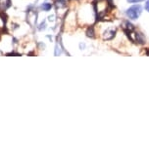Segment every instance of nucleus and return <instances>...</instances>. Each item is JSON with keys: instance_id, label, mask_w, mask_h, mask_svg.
<instances>
[{"instance_id": "nucleus-6", "label": "nucleus", "mask_w": 149, "mask_h": 149, "mask_svg": "<svg viewBox=\"0 0 149 149\" xmlns=\"http://www.w3.org/2000/svg\"><path fill=\"white\" fill-rule=\"evenodd\" d=\"M85 34L89 38H94L95 36H96V35H95V34H96V32H95V29L92 26H89L88 27V29H86Z\"/></svg>"}, {"instance_id": "nucleus-10", "label": "nucleus", "mask_w": 149, "mask_h": 149, "mask_svg": "<svg viewBox=\"0 0 149 149\" xmlns=\"http://www.w3.org/2000/svg\"><path fill=\"white\" fill-rule=\"evenodd\" d=\"M48 21L49 22H54L55 21V15H50L48 17Z\"/></svg>"}, {"instance_id": "nucleus-4", "label": "nucleus", "mask_w": 149, "mask_h": 149, "mask_svg": "<svg viewBox=\"0 0 149 149\" xmlns=\"http://www.w3.org/2000/svg\"><path fill=\"white\" fill-rule=\"evenodd\" d=\"M54 5L57 10L65 9L67 5H68V0H55Z\"/></svg>"}, {"instance_id": "nucleus-11", "label": "nucleus", "mask_w": 149, "mask_h": 149, "mask_svg": "<svg viewBox=\"0 0 149 149\" xmlns=\"http://www.w3.org/2000/svg\"><path fill=\"white\" fill-rule=\"evenodd\" d=\"M144 8H145V10H146V11H148V12H149V0H147V1H146Z\"/></svg>"}, {"instance_id": "nucleus-3", "label": "nucleus", "mask_w": 149, "mask_h": 149, "mask_svg": "<svg viewBox=\"0 0 149 149\" xmlns=\"http://www.w3.org/2000/svg\"><path fill=\"white\" fill-rule=\"evenodd\" d=\"M12 6V0H0V13H5Z\"/></svg>"}, {"instance_id": "nucleus-5", "label": "nucleus", "mask_w": 149, "mask_h": 149, "mask_svg": "<svg viewBox=\"0 0 149 149\" xmlns=\"http://www.w3.org/2000/svg\"><path fill=\"white\" fill-rule=\"evenodd\" d=\"M124 30H125L126 33H130L131 31H133L134 30V26L133 24H131L129 21H125L124 22V26H123Z\"/></svg>"}, {"instance_id": "nucleus-12", "label": "nucleus", "mask_w": 149, "mask_h": 149, "mask_svg": "<svg viewBox=\"0 0 149 149\" xmlns=\"http://www.w3.org/2000/svg\"><path fill=\"white\" fill-rule=\"evenodd\" d=\"M7 56H21V54H18V53H9V54H7Z\"/></svg>"}, {"instance_id": "nucleus-14", "label": "nucleus", "mask_w": 149, "mask_h": 149, "mask_svg": "<svg viewBox=\"0 0 149 149\" xmlns=\"http://www.w3.org/2000/svg\"><path fill=\"white\" fill-rule=\"evenodd\" d=\"M95 1H99V0H95Z\"/></svg>"}, {"instance_id": "nucleus-1", "label": "nucleus", "mask_w": 149, "mask_h": 149, "mask_svg": "<svg viewBox=\"0 0 149 149\" xmlns=\"http://www.w3.org/2000/svg\"><path fill=\"white\" fill-rule=\"evenodd\" d=\"M142 12V8L140 5H134V6H131V8H129L126 10V16H128L129 19H137L138 17L140 16V14Z\"/></svg>"}, {"instance_id": "nucleus-7", "label": "nucleus", "mask_w": 149, "mask_h": 149, "mask_svg": "<svg viewBox=\"0 0 149 149\" xmlns=\"http://www.w3.org/2000/svg\"><path fill=\"white\" fill-rule=\"evenodd\" d=\"M40 8H41L42 11H44V12H48V11L51 10L52 4L51 3H48V2H44V3H42Z\"/></svg>"}, {"instance_id": "nucleus-13", "label": "nucleus", "mask_w": 149, "mask_h": 149, "mask_svg": "<svg viewBox=\"0 0 149 149\" xmlns=\"http://www.w3.org/2000/svg\"><path fill=\"white\" fill-rule=\"evenodd\" d=\"M80 48H81V50H83L84 48H85V45H84V43H81L80 44Z\"/></svg>"}, {"instance_id": "nucleus-9", "label": "nucleus", "mask_w": 149, "mask_h": 149, "mask_svg": "<svg viewBox=\"0 0 149 149\" xmlns=\"http://www.w3.org/2000/svg\"><path fill=\"white\" fill-rule=\"evenodd\" d=\"M144 0H128L129 3H138V2H142Z\"/></svg>"}, {"instance_id": "nucleus-2", "label": "nucleus", "mask_w": 149, "mask_h": 149, "mask_svg": "<svg viewBox=\"0 0 149 149\" xmlns=\"http://www.w3.org/2000/svg\"><path fill=\"white\" fill-rule=\"evenodd\" d=\"M100 35L104 40H111V39H113L115 37V35H116V29L107 26L102 32H101Z\"/></svg>"}, {"instance_id": "nucleus-8", "label": "nucleus", "mask_w": 149, "mask_h": 149, "mask_svg": "<svg viewBox=\"0 0 149 149\" xmlns=\"http://www.w3.org/2000/svg\"><path fill=\"white\" fill-rule=\"evenodd\" d=\"M46 29V22H45V21H43L41 22L40 24L37 26V29L39 30V31H42V30H44Z\"/></svg>"}]
</instances>
